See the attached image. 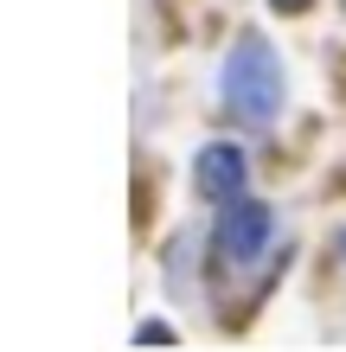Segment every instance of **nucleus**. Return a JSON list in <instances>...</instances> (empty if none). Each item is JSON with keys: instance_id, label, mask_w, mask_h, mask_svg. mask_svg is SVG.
Returning a JSON list of instances; mask_svg holds the SVG:
<instances>
[{"instance_id": "1", "label": "nucleus", "mask_w": 346, "mask_h": 352, "mask_svg": "<svg viewBox=\"0 0 346 352\" xmlns=\"http://www.w3.org/2000/svg\"><path fill=\"white\" fill-rule=\"evenodd\" d=\"M218 90H225L231 116H244V122H257V129H263V122L282 109V65H276V52L263 45V38H237V45L225 52Z\"/></svg>"}, {"instance_id": "2", "label": "nucleus", "mask_w": 346, "mask_h": 352, "mask_svg": "<svg viewBox=\"0 0 346 352\" xmlns=\"http://www.w3.org/2000/svg\"><path fill=\"white\" fill-rule=\"evenodd\" d=\"M270 237H276L270 205H257V199H231L225 205V218H218V256H225L231 269H250L263 250H270Z\"/></svg>"}, {"instance_id": "3", "label": "nucleus", "mask_w": 346, "mask_h": 352, "mask_svg": "<svg viewBox=\"0 0 346 352\" xmlns=\"http://www.w3.org/2000/svg\"><path fill=\"white\" fill-rule=\"evenodd\" d=\"M193 179H199V199L231 205V199L244 192V154L231 148V141H212V148H199V167H193Z\"/></svg>"}, {"instance_id": "4", "label": "nucleus", "mask_w": 346, "mask_h": 352, "mask_svg": "<svg viewBox=\"0 0 346 352\" xmlns=\"http://www.w3.org/2000/svg\"><path fill=\"white\" fill-rule=\"evenodd\" d=\"M276 7H282V13H301V7H308V0H276Z\"/></svg>"}]
</instances>
